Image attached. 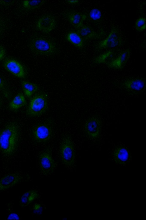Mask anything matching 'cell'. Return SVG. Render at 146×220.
<instances>
[{"instance_id":"cell-1","label":"cell","mask_w":146,"mask_h":220,"mask_svg":"<svg viewBox=\"0 0 146 220\" xmlns=\"http://www.w3.org/2000/svg\"><path fill=\"white\" fill-rule=\"evenodd\" d=\"M18 128L14 123H9L0 132V149L5 156H10L15 152L18 142Z\"/></svg>"},{"instance_id":"cell-2","label":"cell","mask_w":146,"mask_h":220,"mask_svg":"<svg viewBox=\"0 0 146 220\" xmlns=\"http://www.w3.org/2000/svg\"><path fill=\"white\" fill-rule=\"evenodd\" d=\"M29 47L32 51L37 55L52 56L58 51L57 48L53 42L40 36L32 38L29 42Z\"/></svg>"},{"instance_id":"cell-3","label":"cell","mask_w":146,"mask_h":220,"mask_svg":"<svg viewBox=\"0 0 146 220\" xmlns=\"http://www.w3.org/2000/svg\"><path fill=\"white\" fill-rule=\"evenodd\" d=\"M54 122L48 119L35 125L32 130L34 141L38 143H44L51 139L54 132Z\"/></svg>"},{"instance_id":"cell-4","label":"cell","mask_w":146,"mask_h":220,"mask_svg":"<svg viewBox=\"0 0 146 220\" xmlns=\"http://www.w3.org/2000/svg\"><path fill=\"white\" fill-rule=\"evenodd\" d=\"M59 154L62 164L68 167H73L75 161V151L74 142L69 135L64 136L61 141Z\"/></svg>"},{"instance_id":"cell-5","label":"cell","mask_w":146,"mask_h":220,"mask_svg":"<svg viewBox=\"0 0 146 220\" xmlns=\"http://www.w3.org/2000/svg\"><path fill=\"white\" fill-rule=\"evenodd\" d=\"M48 107L47 95L44 93L40 92L30 100L26 114L31 117L38 116L46 111Z\"/></svg>"},{"instance_id":"cell-6","label":"cell","mask_w":146,"mask_h":220,"mask_svg":"<svg viewBox=\"0 0 146 220\" xmlns=\"http://www.w3.org/2000/svg\"><path fill=\"white\" fill-rule=\"evenodd\" d=\"M39 164L42 173L44 175L51 174L56 167L52 151L50 148L46 149L40 154L38 158Z\"/></svg>"},{"instance_id":"cell-7","label":"cell","mask_w":146,"mask_h":220,"mask_svg":"<svg viewBox=\"0 0 146 220\" xmlns=\"http://www.w3.org/2000/svg\"><path fill=\"white\" fill-rule=\"evenodd\" d=\"M122 43V39L118 29L115 27L111 28L110 31L106 38L99 42L96 48L101 50L115 48L120 46Z\"/></svg>"},{"instance_id":"cell-8","label":"cell","mask_w":146,"mask_h":220,"mask_svg":"<svg viewBox=\"0 0 146 220\" xmlns=\"http://www.w3.org/2000/svg\"><path fill=\"white\" fill-rule=\"evenodd\" d=\"M56 23L54 17L52 15H48L40 18L37 21L36 25L40 31L48 33L54 28Z\"/></svg>"},{"instance_id":"cell-9","label":"cell","mask_w":146,"mask_h":220,"mask_svg":"<svg viewBox=\"0 0 146 220\" xmlns=\"http://www.w3.org/2000/svg\"><path fill=\"white\" fill-rule=\"evenodd\" d=\"M21 179V176L18 173H10L5 175L0 179V191L14 186L19 183Z\"/></svg>"},{"instance_id":"cell-10","label":"cell","mask_w":146,"mask_h":220,"mask_svg":"<svg viewBox=\"0 0 146 220\" xmlns=\"http://www.w3.org/2000/svg\"><path fill=\"white\" fill-rule=\"evenodd\" d=\"M5 68L9 72L18 77L23 78L25 73L22 65L17 61L13 59H9L4 64Z\"/></svg>"},{"instance_id":"cell-11","label":"cell","mask_w":146,"mask_h":220,"mask_svg":"<svg viewBox=\"0 0 146 220\" xmlns=\"http://www.w3.org/2000/svg\"><path fill=\"white\" fill-rule=\"evenodd\" d=\"M77 33L83 39L85 40L100 39L104 35L103 32L96 31L86 25H83L78 28Z\"/></svg>"},{"instance_id":"cell-12","label":"cell","mask_w":146,"mask_h":220,"mask_svg":"<svg viewBox=\"0 0 146 220\" xmlns=\"http://www.w3.org/2000/svg\"><path fill=\"white\" fill-rule=\"evenodd\" d=\"M100 128V124L97 118L92 117L88 120L84 126L85 131L89 136L95 138L98 135Z\"/></svg>"},{"instance_id":"cell-13","label":"cell","mask_w":146,"mask_h":220,"mask_svg":"<svg viewBox=\"0 0 146 220\" xmlns=\"http://www.w3.org/2000/svg\"><path fill=\"white\" fill-rule=\"evenodd\" d=\"M123 86L128 91L138 92L143 90L145 85V80L141 78H133L125 80Z\"/></svg>"},{"instance_id":"cell-14","label":"cell","mask_w":146,"mask_h":220,"mask_svg":"<svg viewBox=\"0 0 146 220\" xmlns=\"http://www.w3.org/2000/svg\"><path fill=\"white\" fill-rule=\"evenodd\" d=\"M131 53L130 51L127 49L121 53L119 56L108 64L110 68L119 69L122 67L126 63Z\"/></svg>"},{"instance_id":"cell-15","label":"cell","mask_w":146,"mask_h":220,"mask_svg":"<svg viewBox=\"0 0 146 220\" xmlns=\"http://www.w3.org/2000/svg\"><path fill=\"white\" fill-rule=\"evenodd\" d=\"M67 17L71 24L76 28L78 29L83 25L87 16L85 14L75 12L70 13Z\"/></svg>"},{"instance_id":"cell-16","label":"cell","mask_w":146,"mask_h":220,"mask_svg":"<svg viewBox=\"0 0 146 220\" xmlns=\"http://www.w3.org/2000/svg\"><path fill=\"white\" fill-rule=\"evenodd\" d=\"M38 197V193L35 190H30L24 193L19 201L20 206L25 207L28 206Z\"/></svg>"},{"instance_id":"cell-17","label":"cell","mask_w":146,"mask_h":220,"mask_svg":"<svg viewBox=\"0 0 146 220\" xmlns=\"http://www.w3.org/2000/svg\"><path fill=\"white\" fill-rule=\"evenodd\" d=\"M66 38L69 42L78 48H82L84 46L83 39L77 32H70L67 34Z\"/></svg>"},{"instance_id":"cell-18","label":"cell","mask_w":146,"mask_h":220,"mask_svg":"<svg viewBox=\"0 0 146 220\" xmlns=\"http://www.w3.org/2000/svg\"><path fill=\"white\" fill-rule=\"evenodd\" d=\"M113 157L117 163L123 164L126 162L128 158V153L125 149L121 146L116 148L114 152Z\"/></svg>"},{"instance_id":"cell-19","label":"cell","mask_w":146,"mask_h":220,"mask_svg":"<svg viewBox=\"0 0 146 220\" xmlns=\"http://www.w3.org/2000/svg\"><path fill=\"white\" fill-rule=\"evenodd\" d=\"M26 101L23 94L21 93L17 94L10 102L9 107L12 110H17L25 106Z\"/></svg>"},{"instance_id":"cell-20","label":"cell","mask_w":146,"mask_h":220,"mask_svg":"<svg viewBox=\"0 0 146 220\" xmlns=\"http://www.w3.org/2000/svg\"><path fill=\"white\" fill-rule=\"evenodd\" d=\"M21 85L25 94L28 97H30L39 88L36 84L26 81H22Z\"/></svg>"},{"instance_id":"cell-21","label":"cell","mask_w":146,"mask_h":220,"mask_svg":"<svg viewBox=\"0 0 146 220\" xmlns=\"http://www.w3.org/2000/svg\"><path fill=\"white\" fill-rule=\"evenodd\" d=\"M44 2V1H24L23 5L26 9H34L39 8Z\"/></svg>"},{"instance_id":"cell-22","label":"cell","mask_w":146,"mask_h":220,"mask_svg":"<svg viewBox=\"0 0 146 220\" xmlns=\"http://www.w3.org/2000/svg\"><path fill=\"white\" fill-rule=\"evenodd\" d=\"M112 53V52L111 51H108L97 57L95 59L94 62L97 64L104 63Z\"/></svg>"},{"instance_id":"cell-23","label":"cell","mask_w":146,"mask_h":220,"mask_svg":"<svg viewBox=\"0 0 146 220\" xmlns=\"http://www.w3.org/2000/svg\"><path fill=\"white\" fill-rule=\"evenodd\" d=\"M145 18L141 17L138 18L136 21L135 27L138 31H141L144 30L146 28Z\"/></svg>"},{"instance_id":"cell-24","label":"cell","mask_w":146,"mask_h":220,"mask_svg":"<svg viewBox=\"0 0 146 220\" xmlns=\"http://www.w3.org/2000/svg\"><path fill=\"white\" fill-rule=\"evenodd\" d=\"M89 15L90 17L92 19L97 21L101 18L102 13L99 9L96 8H94L90 11Z\"/></svg>"},{"instance_id":"cell-25","label":"cell","mask_w":146,"mask_h":220,"mask_svg":"<svg viewBox=\"0 0 146 220\" xmlns=\"http://www.w3.org/2000/svg\"><path fill=\"white\" fill-rule=\"evenodd\" d=\"M7 219H19V217L17 213H12L9 215Z\"/></svg>"},{"instance_id":"cell-26","label":"cell","mask_w":146,"mask_h":220,"mask_svg":"<svg viewBox=\"0 0 146 220\" xmlns=\"http://www.w3.org/2000/svg\"><path fill=\"white\" fill-rule=\"evenodd\" d=\"M5 54V51L4 47L0 45V60L4 57Z\"/></svg>"},{"instance_id":"cell-27","label":"cell","mask_w":146,"mask_h":220,"mask_svg":"<svg viewBox=\"0 0 146 220\" xmlns=\"http://www.w3.org/2000/svg\"><path fill=\"white\" fill-rule=\"evenodd\" d=\"M4 28V22L2 19L0 17V34L3 32Z\"/></svg>"},{"instance_id":"cell-28","label":"cell","mask_w":146,"mask_h":220,"mask_svg":"<svg viewBox=\"0 0 146 220\" xmlns=\"http://www.w3.org/2000/svg\"><path fill=\"white\" fill-rule=\"evenodd\" d=\"M5 83L3 80L0 78V90L5 91Z\"/></svg>"},{"instance_id":"cell-29","label":"cell","mask_w":146,"mask_h":220,"mask_svg":"<svg viewBox=\"0 0 146 220\" xmlns=\"http://www.w3.org/2000/svg\"><path fill=\"white\" fill-rule=\"evenodd\" d=\"M14 1H0V4L4 5H10L13 3Z\"/></svg>"},{"instance_id":"cell-30","label":"cell","mask_w":146,"mask_h":220,"mask_svg":"<svg viewBox=\"0 0 146 220\" xmlns=\"http://www.w3.org/2000/svg\"><path fill=\"white\" fill-rule=\"evenodd\" d=\"M78 0H69L67 1V2L68 3H69L71 4H75L77 3L78 2Z\"/></svg>"},{"instance_id":"cell-31","label":"cell","mask_w":146,"mask_h":220,"mask_svg":"<svg viewBox=\"0 0 146 220\" xmlns=\"http://www.w3.org/2000/svg\"><path fill=\"white\" fill-rule=\"evenodd\" d=\"M1 102L0 101V106H1Z\"/></svg>"}]
</instances>
